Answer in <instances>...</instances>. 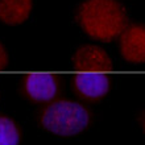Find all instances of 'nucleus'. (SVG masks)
I'll return each instance as SVG.
<instances>
[{
  "mask_svg": "<svg viewBox=\"0 0 145 145\" xmlns=\"http://www.w3.org/2000/svg\"><path fill=\"white\" fill-rule=\"evenodd\" d=\"M120 53L129 63L145 62V24H131L120 35Z\"/></svg>",
  "mask_w": 145,
  "mask_h": 145,
  "instance_id": "nucleus-5",
  "label": "nucleus"
},
{
  "mask_svg": "<svg viewBox=\"0 0 145 145\" xmlns=\"http://www.w3.org/2000/svg\"><path fill=\"white\" fill-rule=\"evenodd\" d=\"M33 0H0V21L7 25H19L29 17Z\"/></svg>",
  "mask_w": 145,
  "mask_h": 145,
  "instance_id": "nucleus-7",
  "label": "nucleus"
},
{
  "mask_svg": "<svg viewBox=\"0 0 145 145\" xmlns=\"http://www.w3.org/2000/svg\"><path fill=\"white\" fill-rule=\"evenodd\" d=\"M8 65V54L7 50L4 48V45L0 42V70L5 69Z\"/></svg>",
  "mask_w": 145,
  "mask_h": 145,
  "instance_id": "nucleus-9",
  "label": "nucleus"
},
{
  "mask_svg": "<svg viewBox=\"0 0 145 145\" xmlns=\"http://www.w3.org/2000/svg\"><path fill=\"white\" fill-rule=\"evenodd\" d=\"M72 90L86 102H99L110 91V76L98 71H83L72 76Z\"/></svg>",
  "mask_w": 145,
  "mask_h": 145,
  "instance_id": "nucleus-4",
  "label": "nucleus"
},
{
  "mask_svg": "<svg viewBox=\"0 0 145 145\" xmlns=\"http://www.w3.org/2000/svg\"><path fill=\"white\" fill-rule=\"evenodd\" d=\"M76 20L87 36L110 42L127 27V13L116 0H84L76 11Z\"/></svg>",
  "mask_w": 145,
  "mask_h": 145,
  "instance_id": "nucleus-1",
  "label": "nucleus"
},
{
  "mask_svg": "<svg viewBox=\"0 0 145 145\" xmlns=\"http://www.w3.org/2000/svg\"><path fill=\"white\" fill-rule=\"evenodd\" d=\"M140 124H141V128H142V131H144V133H145V111L141 114V116H140Z\"/></svg>",
  "mask_w": 145,
  "mask_h": 145,
  "instance_id": "nucleus-10",
  "label": "nucleus"
},
{
  "mask_svg": "<svg viewBox=\"0 0 145 145\" xmlns=\"http://www.w3.org/2000/svg\"><path fill=\"white\" fill-rule=\"evenodd\" d=\"M92 114L84 104L70 99H54L46 103L38 115L45 131L59 137H72L87 129Z\"/></svg>",
  "mask_w": 145,
  "mask_h": 145,
  "instance_id": "nucleus-2",
  "label": "nucleus"
},
{
  "mask_svg": "<svg viewBox=\"0 0 145 145\" xmlns=\"http://www.w3.org/2000/svg\"><path fill=\"white\" fill-rule=\"evenodd\" d=\"M72 67L78 71H108L114 67L111 57L102 48L95 45H82L74 52Z\"/></svg>",
  "mask_w": 145,
  "mask_h": 145,
  "instance_id": "nucleus-6",
  "label": "nucleus"
},
{
  "mask_svg": "<svg viewBox=\"0 0 145 145\" xmlns=\"http://www.w3.org/2000/svg\"><path fill=\"white\" fill-rule=\"evenodd\" d=\"M23 132L17 123L7 115L0 114V145H20Z\"/></svg>",
  "mask_w": 145,
  "mask_h": 145,
  "instance_id": "nucleus-8",
  "label": "nucleus"
},
{
  "mask_svg": "<svg viewBox=\"0 0 145 145\" xmlns=\"http://www.w3.org/2000/svg\"><path fill=\"white\" fill-rule=\"evenodd\" d=\"M24 96L35 103L46 104L54 100L59 92V82L53 74H28L21 86Z\"/></svg>",
  "mask_w": 145,
  "mask_h": 145,
  "instance_id": "nucleus-3",
  "label": "nucleus"
}]
</instances>
